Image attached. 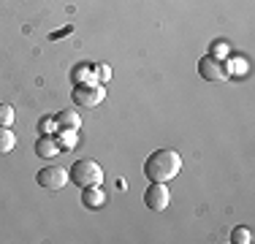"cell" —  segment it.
I'll return each mask as SVG.
<instances>
[{"mask_svg": "<svg viewBox=\"0 0 255 244\" xmlns=\"http://www.w3.org/2000/svg\"><path fill=\"white\" fill-rule=\"evenodd\" d=\"M182 171V157L177 149H157L144 160V176L149 182H168Z\"/></svg>", "mask_w": 255, "mask_h": 244, "instance_id": "obj_1", "label": "cell"}, {"mask_svg": "<svg viewBox=\"0 0 255 244\" xmlns=\"http://www.w3.org/2000/svg\"><path fill=\"white\" fill-rule=\"evenodd\" d=\"M95 73H98L103 82H106V79H112V71H109L106 65H95Z\"/></svg>", "mask_w": 255, "mask_h": 244, "instance_id": "obj_15", "label": "cell"}, {"mask_svg": "<svg viewBox=\"0 0 255 244\" xmlns=\"http://www.w3.org/2000/svg\"><path fill=\"white\" fill-rule=\"evenodd\" d=\"M60 144H57V138L54 136H41L38 141H35V155L38 157H44V160H52V157H57L60 155Z\"/></svg>", "mask_w": 255, "mask_h": 244, "instance_id": "obj_7", "label": "cell"}, {"mask_svg": "<svg viewBox=\"0 0 255 244\" xmlns=\"http://www.w3.org/2000/svg\"><path fill=\"white\" fill-rule=\"evenodd\" d=\"M144 204L152 212H166L171 204V193H168L166 182H149L147 193H144Z\"/></svg>", "mask_w": 255, "mask_h": 244, "instance_id": "obj_5", "label": "cell"}, {"mask_svg": "<svg viewBox=\"0 0 255 244\" xmlns=\"http://www.w3.org/2000/svg\"><path fill=\"white\" fill-rule=\"evenodd\" d=\"M54 122H57V130H79L82 117H79L76 112H71V109H63V112L54 117Z\"/></svg>", "mask_w": 255, "mask_h": 244, "instance_id": "obj_9", "label": "cell"}, {"mask_svg": "<svg viewBox=\"0 0 255 244\" xmlns=\"http://www.w3.org/2000/svg\"><path fill=\"white\" fill-rule=\"evenodd\" d=\"M68 182H74L82 190L84 187H95L103 182V168L95 160H90V157H82V160H76L74 166L68 168Z\"/></svg>", "mask_w": 255, "mask_h": 244, "instance_id": "obj_2", "label": "cell"}, {"mask_svg": "<svg viewBox=\"0 0 255 244\" xmlns=\"http://www.w3.org/2000/svg\"><path fill=\"white\" fill-rule=\"evenodd\" d=\"M54 130H57L54 117H41V122H38V133H41V136H52Z\"/></svg>", "mask_w": 255, "mask_h": 244, "instance_id": "obj_14", "label": "cell"}, {"mask_svg": "<svg viewBox=\"0 0 255 244\" xmlns=\"http://www.w3.org/2000/svg\"><path fill=\"white\" fill-rule=\"evenodd\" d=\"M198 73L206 82H223L228 76L226 65H223V60H217V54H206V57L198 60Z\"/></svg>", "mask_w": 255, "mask_h": 244, "instance_id": "obj_6", "label": "cell"}, {"mask_svg": "<svg viewBox=\"0 0 255 244\" xmlns=\"http://www.w3.org/2000/svg\"><path fill=\"white\" fill-rule=\"evenodd\" d=\"M35 182H38L44 190L57 193V190H63V187L68 185V171L60 168V166H46V168H41L38 174H35Z\"/></svg>", "mask_w": 255, "mask_h": 244, "instance_id": "obj_4", "label": "cell"}, {"mask_svg": "<svg viewBox=\"0 0 255 244\" xmlns=\"http://www.w3.org/2000/svg\"><path fill=\"white\" fill-rule=\"evenodd\" d=\"M79 141V136H76V130H60V136H57V144H60V149H74Z\"/></svg>", "mask_w": 255, "mask_h": 244, "instance_id": "obj_11", "label": "cell"}, {"mask_svg": "<svg viewBox=\"0 0 255 244\" xmlns=\"http://www.w3.org/2000/svg\"><path fill=\"white\" fill-rule=\"evenodd\" d=\"M231 242H234V244H250L253 242L250 228H234V231H231Z\"/></svg>", "mask_w": 255, "mask_h": 244, "instance_id": "obj_13", "label": "cell"}, {"mask_svg": "<svg viewBox=\"0 0 255 244\" xmlns=\"http://www.w3.org/2000/svg\"><path fill=\"white\" fill-rule=\"evenodd\" d=\"M106 193L101 190V185L95 187H84L82 190V204L87 206V209H101V206H106Z\"/></svg>", "mask_w": 255, "mask_h": 244, "instance_id": "obj_8", "label": "cell"}, {"mask_svg": "<svg viewBox=\"0 0 255 244\" xmlns=\"http://www.w3.org/2000/svg\"><path fill=\"white\" fill-rule=\"evenodd\" d=\"M16 146V136L11 127H3L0 125V155H8V152H14Z\"/></svg>", "mask_w": 255, "mask_h": 244, "instance_id": "obj_10", "label": "cell"}, {"mask_svg": "<svg viewBox=\"0 0 255 244\" xmlns=\"http://www.w3.org/2000/svg\"><path fill=\"white\" fill-rule=\"evenodd\" d=\"M14 117H16L14 106H11V103H0V125L11 127V125H14Z\"/></svg>", "mask_w": 255, "mask_h": 244, "instance_id": "obj_12", "label": "cell"}, {"mask_svg": "<svg viewBox=\"0 0 255 244\" xmlns=\"http://www.w3.org/2000/svg\"><path fill=\"white\" fill-rule=\"evenodd\" d=\"M103 98H106V87L101 82H90V84L82 82L71 90V101L79 109H95L98 103H103Z\"/></svg>", "mask_w": 255, "mask_h": 244, "instance_id": "obj_3", "label": "cell"}]
</instances>
